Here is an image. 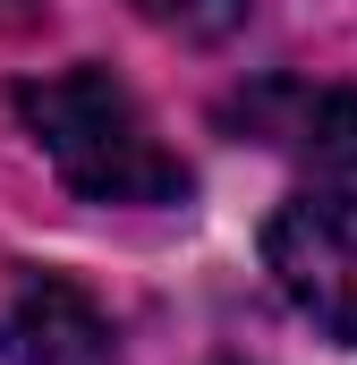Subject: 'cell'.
<instances>
[{"mask_svg": "<svg viewBox=\"0 0 357 365\" xmlns=\"http://www.w3.org/2000/svg\"><path fill=\"white\" fill-rule=\"evenodd\" d=\"M17 119L34 128L43 162L86 204H178L187 195V162L154 136V119L136 110V93L111 68L26 77L17 86Z\"/></svg>", "mask_w": 357, "mask_h": 365, "instance_id": "cell-1", "label": "cell"}, {"mask_svg": "<svg viewBox=\"0 0 357 365\" xmlns=\"http://www.w3.org/2000/svg\"><path fill=\"white\" fill-rule=\"evenodd\" d=\"M0 365H111V323L77 280L17 272L0 289Z\"/></svg>", "mask_w": 357, "mask_h": 365, "instance_id": "cell-4", "label": "cell"}, {"mask_svg": "<svg viewBox=\"0 0 357 365\" xmlns=\"http://www.w3.org/2000/svg\"><path fill=\"white\" fill-rule=\"evenodd\" d=\"M145 26H162V34H178V43H230L238 26H247V9L256 0H128Z\"/></svg>", "mask_w": 357, "mask_h": 365, "instance_id": "cell-5", "label": "cell"}, {"mask_svg": "<svg viewBox=\"0 0 357 365\" xmlns=\"http://www.w3.org/2000/svg\"><path fill=\"white\" fill-rule=\"evenodd\" d=\"M264 264L323 340L357 349V170H315L298 195L272 204Z\"/></svg>", "mask_w": 357, "mask_h": 365, "instance_id": "cell-2", "label": "cell"}, {"mask_svg": "<svg viewBox=\"0 0 357 365\" xmlns=\"http://www.w3.org/2000/svg\"><path fill=\"white\" fill-rule=\"evenodd\" d=\"M221 119L306 170H357V93L349 86H306V77H264L230 93Z\"/></svg>", "mask_w": 357, "mask_h": 365, "instance_id": "cell-3", "label": "cell"}]
</instances>
